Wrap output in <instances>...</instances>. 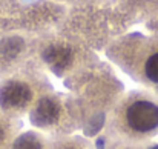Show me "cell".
I'll return each instance as SVG.
<instances>
[{
  "label": "cell",
  "mask_w": 158,
  "mask_h": 149,
  "mask_svg": "<svg viewBox=\"0 0 158 149\" xmlns=\"http://www.w3.org/2000/svg\"><path fill=\"white\" fill-rule=\"evenodd\" d=\"M118 63L135 82L158 91V39L143 42Z\"/></svg>",
  "instance_id": "277c9868"
},
{
  "label": "cell",
  "mask_w": 158,
  "mask_h": 149,
  "mask_svg": "<svg viewBox=\"0 0 158 149\" xmlns=\"http://www.w3.org/2000/svg\"><path fill=\"white\" fill-rule=\"evenodd\" d=\"M105 135L135 145H148L158 135V94L134 89L114 103Z\"/></svg>",
  "instance_id": "6da1fadb"
},
{
  "label": "cell",
  "mask_w": 158,
  "mask_h": 149,
  "mask_svg": "<svg viewBox=\"0 0 158 149\" xmlns=\"http://www.w3.org/2000/svg\"><path fill=\"white\" fill-rule=\"evenodd\" d=\"M20 128L22 123L19 121V118L0 111V149H8L11 146V143L19 135Z\"/></svg>",
  "instance_id": "8992f818"
},
{
  "label": "cell",
  "mask_w": 158,
  "mask_h": 149,
  "mask_svg": "<svg viewBox=\"0 0 158 149\" xmlns=\"http://www.w3.org/2000/svg\"><path fill=\"white\" fill-rule=\"evenodd\" d=\"M51 149H95L89 142L78 135L51 137Z\"/></svg>",
  "instance_id": "52a82bcc"
},
{
  "label": "cell",
  "mask_w": 158,
  "mask_h": 149,
  "mask_svg": "<svg viewBox=\"0 0 158 149\" xmlns=\"http://www.w3.org/2000/svg\"><path fill=\"white\" fill-rule=\"evenodd\" d=\"M48 92H51L48 79L40 71L22 66L0 79V111L19 118Z\"/></svg>",
  "instance_id": "7a4b0ae2"
},
{
  "label": "cell",
  "mask_w": 158,
  "mask_h": 149,
  "mask_svg": "<svg viewBox=\"0 0 158 149\" xmlns=\"http://www.w3.org/2000/svg\"><path fill=\"white\" fill-rule=\"evenodd\" d=\"M8 149H51V138L45 134L28 131L25 134H19Z\"/></svg>",
  "instance_id": "5b68a950"
},
{
  "label": "cell",
  "mask_w": 158,
  "mask_h": 149,
  "mask_svg": "<svg viewBox=\"0 0 158 149\" xmlns=\"http://www.w3.org/2000/svg\"><path fill=\"white\" fill-rule=\"evenodd\" d=\"M78 111L75 103H72L66 96L60 94H45L32 108V123L49 132L52 137L72 135L71 131L77 128V115Z\"/></svg>",
  "instance_id": "3957f363"
}]
</instances>
